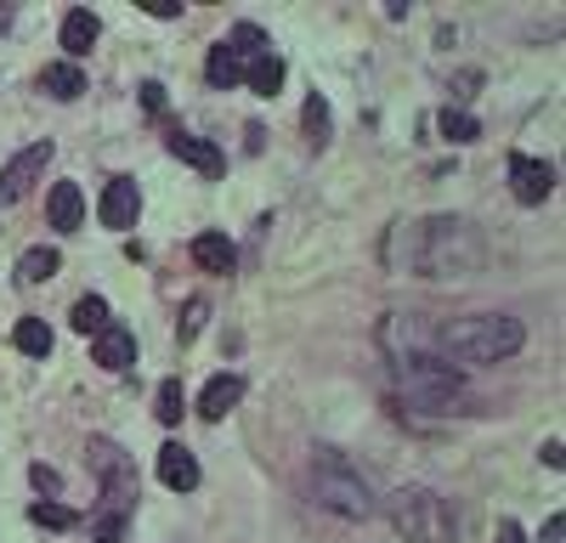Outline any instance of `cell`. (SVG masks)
Instances as JSON below:
<instances>
[{
	"mask_svg": "<svg viewBox=\"0 0 566 543\" xmlns=\"http://www.w3.org/2000/svg\"><path fill=\"white\" fill-rule=\"evenodd\" d=\"M137 210H142V193H137V182H130V176H114V182L103 187V204H96L103 227H114V232L137 227Z\"/></svg>",
	"mask_w": 566,
	"mask_h": 543,
	"instance_id": "cell-8",
	"label": "cell"
},
{
	"mask_svg": "<svg viewBox=\"0 0 566 543\" xmlns=\"http://www.w3.org/2000/svg\"><path fill=\"white\" fill-rule=\"evenodd\" d=\"M80 221H85V193L74 182H57L51 187V227L57 232H80Z\"/></svg>",
	"mask_w": 566,
	"mask_h": 543,
	"instance_id": "cell-14",
	"label": "cell"
},
{
	"mask_svg": "<svg viewBox=\"0 0 566 543\" xmlns=\"http://www.w3.org/2000/svg\"><path fill=\"white\" fill-rule=\"evenodd\" d=\"M205 312H210L205 300H193V305H187V317H182V328H176V334H182V346H187V339H193L198 328H205Z\"/></svg>",
	"mask_w": 566,
	"mask_h": 543,
	"instance_id": "cell-27",
	"label": "cell"
},
{
	"mask_svg": "<svg viewBox=\"0 0 566 543\" xmlns=\"http://www.w3.org/2000/svg\"><path fill=\"white\" fill-rule=\"evenodd\" d=\"M28 482H35L41 493H62V475L51 464H28Z\"/></svg>",
	"mask_w": 566,
	"mask_h": 543,
	"instance_id": "cell-28",
	"label": "cell"
},
{
	"mask_svg": "<svg viewBox=\"0 0 566 543\" xmlns=\"http://www.w3.org/2000/svg\"><path fill=\"white\" fill-rule=\"evenodd\" d=\"M244 85H250L255 96H278V91H284V57H273V51L255 57V62L244 68Z\"/></svg>",
	"mask_w": 566,
	"mask_h": 543,
	"instance_id": "cell-17",
	"label": "cell"
},
{
	"mask_svg": "<svg viewBox=\"0 0 566 543\" xmlns=\"http://www.w3.org/2000/svg\"><path fill=\"white\" fill-rule=\"evenodd\" d=\"M396 385L408 391L414 407H430V414H459L464 402V380L459 368L442 362L437 351H419V357H396Z\"/></svg>",
	"mask_w": 566,
	"mask_h": 543,
	"instance_id": "cell-3",
	"label": "cell"
},
{
	"mask_svg": "<svg viewBox=\"0 0 566 543\" xmlns=\"http://www.w3.org/2000/svg\"><path fill=\"white\" fill-rule=\"evenodd\" d=\"M91 543H125V516H96Z\"/></svg>",
	"mask_w": 566,
	"mask_h": 543,
	"instance_id": "cell-26",
	"label": "cell"
},
{
	"mask_svg": "<svg viewBox=\"0 0 566 543\" xmlns=\"http://www.w3.org/2000/svg\"><path fill=\"white\" fill-rule=\"evenodd\" d=\"M232 261H239V250L227 244V232H198L193 238V266L198 272H232Z\"/></svg>",
	"mask_w": 566,
	"mask_h": 543,
	"instance_id": "cell-15",
	"label": "cell"
},
{
	"mask_svg": "<svg viewBox=\"0 0 566 543\" xmlns=\"http://www.w3.org/2000/svg\"><path fill=\"white\" fill-rule=\"evenodd\" d=\"M57 272H62V255L57 250H28L23 261H18V284H28V289H35V284H46V278H57Z\"/></svg>",
	"mask_w": 566,
	"mask_h": 543,
	"instance_id": "cell-19",
	"label": "cell"
},
{
	"mask_svg": "<svg viewBox=\"0 0 566 543\" xmlns=\"http://www.w3.org/2000/svg\"><path fill=\"white\" fill-rule=\"evenodd\" d=\"M51 142H35V148H23L7 170H0V204H18V198H28V187H35L41 176H46V164H51Z\"/></svg>",
	"mask_w": 566,
	"mask_h": 543,
	"instance_id": "cell-6",
	"label": "cell"
},
{
	"mask_svg": "<svg viewBox=\"0 0 566 543\" xmlns=\"http://www.w3.org/2000/svg\"><path fill=\"white\" fill-rule=\"evenodd\" d=\"M12 346H18L23 357H46V351H51V328H46L41 317H23V323L12 328Z\"/></svg>",
	"mask_w": 566,
	"mask_h": 543,
	"instance_id": "cell-21",
	"label": "cell"
},
{
	"mask_svg": "<svg viewBox=\"0 0 566 543\" xmlns=\"http://www.w3.org/2000/svg\"><path fill=\"white\" fill-rule=\"evenodd\" d=\"M527 328L516 317H498V312H482V317H453L437 328V351L442 362H505L521 351Z\"/></svg>",
	"mask_w": 566,
	"mask_h": 543,
	"instance_id": "cell-2",
	"label": "cell"
},
{
	"mask_svg": "<svg viewBox=\"0 0 566 543\" xmlns=\"http://www.w3.org/2000/svg\"><path fill=\"white\" fill-rule=\"evenodd\" d=\"M159 482L171 493H193L198 487V459L182 448V441H164L159 448Z\"/></svg>",
	"mask_w": 566,
	"mask_h": 543,
	"instance_id": "cell-11",
	"label": "cell"
},
{
	"mask_svg": "<svg viewBox=\"0 0 566 543\" xmlns=\"http://www.w3.org/2000/svg\"><path fill=\"white\" fill-rule=\"evenodd\" d=\"M301 125H307V142L312 148H328V130H335V119H328V102L312 91L307 96V108H301Z\"/></svg>",
	"mask_w": 566,
	"mask_h": 543,
	"instance_id": "cell-20",
	"label": "cell"
},
{
	"mask_svg": "<svg viewBox=\"0 0 566 543\" xmlns=\"http://www.w3.org/2000/svg\"><path fill=\"white\" fill-rule=\"evenodd\" d=\"M96 34H103V23H96L85 7L80 12H69L62 18V51H69V62H80V57H91V46H96Z\"/></svg>",
	"mask_w": 566,
	"mask_h": 543,
	"instance_id": "cell-13",
	"label": "cell"
},
{
	"mask_svg": "<svg viewBox=\"0 0 566 543\" xmlns=\"http://www.w3.org/2000/svg\"><path fill=\"white\" fill-rule=\"evenodd\" d=\"M244 68H250V62H244L239 51H232V46L221 41V46L210 51V68H205V74H210V85H216V91H232V85L244 80Z\"/></svg>",
	"mask_w": 566,
	"mask_h": 543,
	"instance_id": "cell-18",
	"label": "cell"
},
{
	"mask_svg": "<svg viewBox=\"0 0 566 543\" xmlns=\"http://www.w3.org/2000/svg\"><path fill=\"white\" fill-rule=\"evenodd\" d=\"M69 323H74L80 334H96V328H108V323H114V317H108V300H103V294H85V300H74Z\"/></svg>",
	"mask_w": 566,
	"mask_h": 543,
	"instance_id": "cell-22",
	"label": "cell"
},
{
	"mask_svg": "<svg viewBox=\"0 0 566 543\" xmlns=\"http://www.w3.org/2000/svg\"><path fill=\"white\" fill-rule=\"evenodd\" d=\"M142 108H148V114H159V108H164V85H159V80H148V85H142Z\"/></svg>",
	"mask_w": 566,
	"mask_h": 543,
	"instance_id": "cell-29",
	"label": "cell"
},
{
	"mask_svg": "<svg viewBox=\"0 0 566 543\" xmlns=\"http://www.w3.org/2000/svg\"><path fill=\"white\" fill-rule=\"evenodd\" d=\"M239 402H244V380H239V373H216V380L198 391V419L216 425V419H227Z\"/></svg>",
	"mask_w": 566,
	"mask_h": 543,
	"instance_id": "cell-10",
	"label": "cell"
},
{
	"mask_svg": "<svg viewBox=\"0 0 566 543\" xmlns=\"http://www.w3.org/2000/svg\"><path fill=\"white\" fill-rule=\"evenodd\" d=\"M312 493L323 509H335V516L346 521H362V516H374V493L369 482L340 459V453H317V475H312Z\"/></svg>",
	"mask_w": 566,
	"mask_h": 543,
	"instance_id": "cell-4",
	"label": "cell"
},
{
	"mask_svg": "<svg viewBox=\"0 0 566 543\" xmlns=\"http://www.w3.org/2000/svg\"><path fill=\"white\" fill-rule=\"evenodd\" d=\"M403 238V266L414 272V278H471V272H482L487 261V244H482V232L471 221H459V216H430V221H414L408 232H396Z\"/></svg>",
	"mask_w": 566,
	"mask_h": 543,
	"instance_id": "cell-1",
	"label": "cell"
},
{
	"mask_svg": "<svg viewBox=\"0 0 566 543\" xmlns=\"http://www.w3.org/2000/svg\"><path fill=\"white\" fill-rule=\"evenodd\" d=\"M437 125H442V136H448L453 148H464V142H476V136H482V125H476L471 114H464V108H442V119H437Z\"/></svg>",
	"mask_w": 566,
	"mask_h": 543,
	"instance_id": "cell-25",
	"label": "cell"
},
{
	"mask_svg": "<svg viewBox=\"0 0 566 543\" xmlns=\"http://www.w3.org/2000/svg\"><path fill=\"white\" fill-rule=\"evenodd\" d=\"M510 193H516L521 204H544V198L555 193V170H550L544 159L516 153V159H510Z\"/></svg>",
	"mask_w": 566,
	"mask_h": 543,
	"instance_id": "cell-9",
	"label": "cell"
},
{
	"mask_svg": "<svg viewBox=\"0 0 566 543\" xmlns=\"http://www.w3.org/2000/svg\"><path fill=\"white\" fill-rule=\"evenodd\" d=\"M28 521L35 527H51V532H69V527H80V516L69 504H51V498H41V504H28Z\"/></svg>",
	"mask_w": 566,
	"mask_h": 543,
	"instance_id": "cell-24",
	"label": "cell"
},
{
	"mask_svg": "<svg viewBox=\"0 0 566 543\" xmlns=\"http://www.w3.org/2000/svg\"><path fill=\"white\" fill-rule=\"evenodd\" d=\"M391 527L408 543H453V509L425 487H403L391 493Z\"/></svg>",
	"mask_w": 566,
	"mask_h": 543,
	"instance_id": "cell-5",
	"label": "cell"
},
{
	"mask_svg": "<svg viewBox=\"0 0 566 543\" xmlns=\"http://www.w3.org/2000/svg\"><path fill=\"white\" fill-rule=\"evenodd\" d=\"M182 414H187V391H182V380H164L159 396H153V419H159V425H176Z\"/></svg>",
	"mask_w": 566,
	"mask_h": 543,
	"instance_id": "cell-23",
	"label": "cell"
},
{
	"mask_svg": "<svg viewBox=\"0 0 566 543\" xmlns=\"http://www.w3.org/2000/svg\"><path fill=\"white\" fill-rule=\"evenodd\" d=\"M498 543H527V538H521L516 521H498Z\"/></svg>",
	"mask_w": 566,
	"mask_h": 543,
	"instance_id": "cell-31",
	"label": "cell"
},
{
	"mask_svg": "<svg viewBox=\"0 0 566 543\" xmlns=\"http://www.w3.org/2000/svg\"><path fill=\"white\" fill-rule=\"evenodd\" d=\"M171 153H176L182 164H193L198 176H221V170H227V153H221L216 142H205V136H187V130L171 136Z\"/></svg>",
	"mask_w": 566,
	"mask_h": 543,
	"instance_id": "cell-12",
	"label": "cell"
},
{
	"mask_svg": "<svg viewBox=\"0 0 566 543\" xmlns=\"http://www.w3.org/2000/svg\"><path fill=\"white\" fill-rule=\"evenodd\" d=\"M544 464H550V470H561V464H566V448H561V441H550V448H544Z\"/></svg>",
	"mask_w": 566,
	"mask_h": 543,
	"instance_id": "cell-32",
	"label": "cell"
},
{
	"mask_svg": "<svg viewBox=\"0 0 566 543\" xmlns=\"http://www.w3.org/2000/svg\"><path fill=\"white\" fill-rule=\"evenodd\" d=\"M91 362H103L108 373H125L130 362H137V334H130L125 323H108L91 334Z\"/></svg>",
	"mask_w": 566,
	"mask_h": 543,
	"instance_id": "cell-7",
	"label": "cell"
},
{
	"mask_svg": "<svg viewBox=\"0 0 566 543\" xmlns=\"http://www.w3.org/2000/svg\"><path fill=\"white\" fill-rule=\"evenodd\" d=\"M41 91L57 96V102H74L85 91V74H80V62H51L46 74H41Z\"/></svg>",
	"mask_w": 566,
	"mask_h": 543,
	"instance_id": "cell-16",
	"label": "cell"
},
{
	"mask_svg": "<svg viewBox=\"0 0 566 543\" xmlns=\"http://www.w3.org/2000/svg\"><path fill=\"white\" fill-rule=\"evenodd\" d=\"M561 538H566V521L550 516V521H544V543H561Z\"/></svg>",
	"mask_w": 566,
	"mask_h": 543,
	"instance_id": "cell-30",
	"label": "cell"
}]
</instances>
